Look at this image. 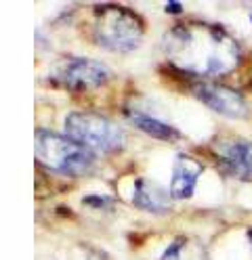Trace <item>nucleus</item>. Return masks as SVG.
<instances>
[{"instance_id": "nucleus-10", "label": "nucleus", "mask_w": 252, "mask_h": 260, "mask_svg": "<svg viewBox=\"0 0 252 260\" xmlns=\"http://www.w3.org/2000/svg\"><path fill=\"white\" fill-rule=\"evenodd\" d=\"M126 118L128 122L134 126V128H139L141 133L149 135V137H154V139H160V141H177L181 139V133L171 126V124H166L154 116H149V113L145 111H137V109H126Z\"/></svg>"}, {"instance_id": "nucleus-15", "label": "nucleus", "mask_w": 252, "mask_h": 260, "mask_svg": "<svg viewBox=\"0 0 252 260\" xmlns=\"http://www.w3.org/2000/svg\"><path fill=\"white\" fill-rule=\"evenodd\" d=\"M250 239H252V231H250Z\"/></svg>"}, {"instance_id": "nucleus-6", "label": "nucleus", "mask_w": 252, "mask_h": 260, "mask_svg": "<svg viewBox=\"0 0 252 260\" xmlns=\"http://www.w3.org/2000/svg\"><path fill=\"white\" fill-rule=\"evenodd\" d=\"M193 96L202 101L212 111L221 113V116L233 118V120H244L250 116V107L246 99L229 86L214 84V82H198L193 86Z\"/></svg>"}, {"instance_id": "nucleus-7", "label": "nucleus", "mask_w": 252, "mask_h": 260, "mask_svg": "<svg viewBox=\"0 0 252 260\" xmlns=\"http://www.w3.org/2000/svg\"><path fill=\"white\" fill-rule=\"evenodd\" d=\"M214 157L225 174L252 181V143L240 137H223L214 143Z\"/></svg>"}, {"instance_id": "nucleus-16", "label": "nucleus", "mask_w": 252, "mask_h": 260, "mask_svg": "<svg viewBox=\"0 0 252 260\" xmlns=\"http://www.w3.org/2000/svg\"><path fill=\"white\" fill-rule=\"evenodd\" d=\"M250 21H252V15H250Z\"/></svg>"}, {"instance_id": "nucleus-8", "label": "nucleus", "mask_w": 252, "mask_h": 260, "mask_svg": "<svg viewBox=\"0 0 252 260\" xmlns=\"http://www.w3.org/2000/svg\"><path fill=\"white\" fill-rule=\"evenodd\" d=\"M202 172H204V166L202 161L187 155V153H179L175 157L173 164V174H171V198L173 200H189L195 193L198 181Z\"/></svg>"}, {"instance_id": "nucleus-14", "label": "nucleus", "mask_w": 252, "mask_h": 260, "mask_svg": "<svg viewBox=\"0 0 252 260\" xmlns=\"http://www.w3.org/2000/svg\"><path fill=\"white\" fill-rule=\"evenodd\" d=\"M181 9H183L181 3H168V5H166V11H168V13H181Z\"/></svg>"}, {"instance_id": "nucleus-3", "label": "nucleus", "mask_w": 252, "mask_h": 260, "mask_svg": "<svg viewBox=\"0 0 252 260\" xmlns=\"http://www.w3.org/2000/svg\"><path fill=\"white\" fill-rule=\"evenodd\" d=\"M34 151H36V159L42 166L67 176L89 174L95 166L93 151L82 147L74 139L50 133V130H36Z\"/></svg>"}, {"instance_id": "nucleus-12", "label": "nucleus", "mask_w": 252, "mask_h": 260, "mask_svg": "<svg viewBox=\"0 0 252 260\" xmlns=\"http://www.w3.org/2000/svg\"><path fill=\"white\" fill-rule=\"evenodd\" d=\"M84 206H91V208H97V210H103V208H111L114 202L109 198H103V195H87L82 200Z\"/></svg>"}, {"instance_id": "nucleus-11", "label": "nucleus", "mask_w": 252, "mask_h": 260, "mask_svg": "<svg viewBox=\"0 0 252 260\" xmlns=\"http://www.w3.org/2000/svg\"><path fill=\"white\" fill-rule=\"evenodd\" d=\"M189 246H191V241L187 237H175L164 248V252L158 260H185V254H187Z\"/></svg>"}, {"instance_id": "nucleus-2", "label": "nucleus", "mask_w": 252, "mask_h": 260, "mask_svg": "<svg viewBox=\"0 0 252 260\" xmlns=\"http://www.w3.org/2000/svg\"><path fill=\"white\" fill-rule=\"evenodd\" d=\"M145 31V23L134 11L107 5L95 9L93 38L95 42L111 53H130L139 46Z\"/></svg>"}, {"instance_id": "nucleus-4", "label": "nucleus", "mask_w": 252, "mask_h": 260, "mask_svg": "<svg viewBox=\"0 0 252 260\" xmlns=\"http://www.w3.org/2000/svg\"><path fill=\"white\" fill-rule=\"evenodd\" d=\"M65 133L95 153H116L124 147V130L105 116L93 111H72L65 118Z\"/></svg>"}, {"instance_id": "nucleus-1", "label": "nucleus", "mask_w": 252, "mask_h": 260, "mask_svg": "<svg viewBox=\"0 0 252 260\" xmlns=\"http://www.w3.org/2000/svg\"><path fill=\"white\" fill-rule=\"evenodd\" d=\"M162 48L173 65L200 78L229 74L240 61L238 42L223 27L200 21L168 29Z\"/></svg>"}, {"instance_id": "nucleus-5", "label": "nucleus", "mask_w": 252, "mask_h": 260, "mask_svg": "<svg viewBox=\"0 0 252 260\" xmlns=\"http://www.w3.org/2000/svg\"><path fill=\"white\" fill-rule=\"evenodd\" d=\"M114 78V72L107 65L87 59V57H65L57 61L50 70V80L61 88L72 92L95 90L99 86L107 84Z\"/></svg>"}, {"instance_id": "nucleus-9", "label": "nucleus", "mask_w": 252, "mask_h": 260, "mask_svg": "<svg viewBox=\"0 0 252 260\" xmlns=\"http://www.w3.org/2000/svg\"><path fill=\"white\" fill-rule=\"evenodd\" d=\"M132 204L149 214H168L173 208L171 191H164L151 178H137L132 185Z\"/></svg>"}, {"instance_id": "nucleus-13", "label": "nucleus", "mask_w": 252, "mask_h": 260, "mask_svg": "<svg viewBox=\"0 0 252 260\" xmlns=\"http://www.w3.org/2000/svg\"><path fill=\"white\" fill-rule=\"evenodd\" d=\"M87 258H89V260H111L105 252H101V250H97V248L87 250Z\"/></svg>"}]
</instances>
